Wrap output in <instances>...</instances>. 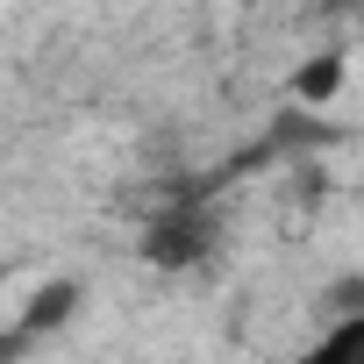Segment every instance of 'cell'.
I'll return each mask as SVG.
<instances>
[{"label":"cell","instance_id":"2","mask_svg":"<svg viewBox=\"0 0 364 364\" xmlns=\"http://www.w3.org/2000/svg\"><path fill=\"white\" fill-rule=\"evenodd\" d=\"M72 307H79V286H72V279L36 286V300H29V307H22V321H15V343H29V336H43V328H65V321H72Z\"/></svg>","mask_w":364,"mask_h":364},{"label":"cell","instance_id":"1","mask_svg":"<svg viewBox=\"0 0 364 364\" xmlns=\"http://www.w3.org/2000/svg\"><path fill=\"white\" fill-rule=\"evenodd\" d=\"M215 250V215L200 208V200H171L164 215H150V229H143V257L157 264V272H186V264H200Z\"/></svg>","mask_w":364,"mask_h":364},{"label":"cell","instance_id":"4","mask_svg":"<svg viewBox=\"0 0 364 364\" xmlns=\"http://www.w3.org/2000/svg\"><path fill=\"white\" fill-rule=\"evenodd\" d=\"M300 364H364V307L343 314L336 328H321V336L300 350Z\"/></svg>","mask_w":364,"mask_h":364},{"label":"cell","instance_id":"3","mask_svg":"<svg viewBox=\"0 0 364 364\" xmlns=\"http://www.w3.org/2000/svg\"><path fill=\"white\" fill-rule=\"evenodd\" d=\"M343 79H350L343 50H321V58H307V65L293 72V100H300V107H328V100L343 93Z\"/></svg>","mask_w":364,"mask_h":364}]
</instances>
